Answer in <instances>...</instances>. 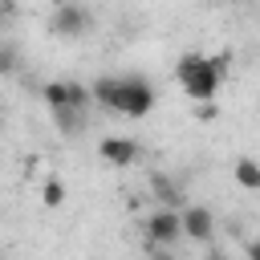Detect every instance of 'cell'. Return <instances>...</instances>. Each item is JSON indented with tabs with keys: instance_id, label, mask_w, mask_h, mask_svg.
<instances>
[{
	"instance_id": "obj_11",
	"label": "cell",
	"mask_w": 260,
	"mask_h": 260,
	"mask_svg": "<svg viewBox=\"0 0 260 260\" xmlns=\"http://www.w3.org/2000/svg\"><path fill=\"white\" fill-rule=\"evenodd\" d=\"M0 69H4V73H16V49H12V45H4V53H0Z\"/></svg>"
},
{
	"instance_id": "obj_10",
	"label": "cell",
	"mask_w": 260,
	"mask_h": 260,
	"mask_svg": "<svg viewBox=\"0 0 260 260\" xmlns=\"http://www.w3.org/2000/svg\"><path fill=\"white\" fill-rule=\"evenodd\" d=\"M41 199H45V207H61V203H65V183H61V179H45Z\"/></svg>"
},
{
	"instance_id": "obj_6",
	"label": "cell",
	"mask_w": 260,
	"mask_h": 260,
	"mask_svg": "<svg viewBox=\"0 0 260 260\" xmlns=\"http://www.w3.org/2000/svg\"><path fill=\"white\" fill-rule=\"evenodd\" d=\"M98 154H102V162H110V167H130V162L138 158V142H134V138L110 134V138L98 142Z\"/></svg>"
},
{
	"instance_id": "obj_7",
	"label": "cell",
	"mask_w": 260,
	"mask_h": 260,
	"mask_svg": "<svg viewBox=\"0 0 260 260\" xmlns=\"http://www.w3.org/2000/svg\"><path fill=\"white\" fill-rule=\"evenodd\" d=\"M49 114H53V122H57L61 134H81L89 110H81V106H49Z\"/></svg>"
},
{
	"instance_id": "obj_4",
	"label": "cell",
	"mask_w": 260,
	"mask_h": 260,
	"mask_svg": "<svg viewBox=\"0 0 260 260\" xmlns=\"http://www.w3.org/2000/svg\"><path fill=\"white\" fill-rule=\"evenodd\" d=\"M183 236H187V232H183V211L158 203V211L146 219V240H150V248H171V244H179Z\"/></svg>"
},
{
	"instance_id": "obj_1",
	"label": "cell",
	"mask_w": 260,
	"mask_h": 260,
	"mask_svg": "<svg viewBox=\"0 0 260 260\" xmlns=\"http://www.w3.org/2000/svg\"><path fill=\"white\" fill-rule=\"evenodd\" d=\"M93 98H98V106H106L122 118H146L158 102L150 77H142V73H106L93 81Z\"/></svg>"
},
{
	"instance_id": "obj_3",
	"label": "cell",
	"mask_w": 260,
	"mask_h": 260,
	"mask_svg": "<svg viewBox=\"0 0 260 260\" xmlns=\"http://www.w3.org/2000/svg\"><path fill=\"white\" fill-rule=\"evenodd\" d=\"M89 24H93V16H89V8L77 4V0H61V4L53 8V16H49V32L61 37V41H81V37L89 32Z\"/></svg>"
},
{
	"instance_id": "obj_2",
	"label": "cell",
	"mask_w": 260,
	"mask_h": 260,
	"mask_svg": "<svg viewBox=\"0 0 260 260\" xmlns=\"http://www.w3.org/2000/svg\"><path fill=\"white\" fill-rule=\"evenodd\" d=\"M175 77H179V85H183L187 98H195V102H211V98L219 93L223 77H228V53H219V57L183 53V57L175 61Z\"/></svg>"
},
{
	"instance_id": "obj_8",
	"label": "cell",
	"mask_w": 260,
	"mask_h": 260,
	"mask_svg": "<svg viewBox=\"0 0 260 260\" xmlns=\"http://www.w3.org/2000/svg\"><path fill=\"white\" fill-rule=\"evenodd\" d=\"M232 179H236L244 191H260V162L248 158V154H240V158L232 162Z\"/></svg>"
},
{
	"instance_id": "obj_9",
	"label": "cell",
	"mask_w": 260,
	"mask_h": 260,
	"mask_svg": "<svg viewBox=\"0 0 260 260\" xmlns=\"http://www.w3.org/2000/svg\"><path fill=\"white\" fill-rule=\"evenodd\" d=\"M150 191H154V199H158V203H167V207H175V203L183 199V195H179V187H175L167 175H150Z\"/></svg>"
},
{
	"instance_id": "obj_5",
	"label": "cell",
	"mask_w": 260,
	"mask_h": 260,
	"mask_svg": "<svg viewBox=\"0 0 260 260\" xmlns=\"http://www.w3.org/2000/svg\"><path fill=\"white\" fill-rule=\"evenodd\" d=\"M183 232H187V240L207 244V240L215 236V215H211L203 203H191V207H183Z\"/></svg>"
}]
</instances>
